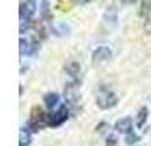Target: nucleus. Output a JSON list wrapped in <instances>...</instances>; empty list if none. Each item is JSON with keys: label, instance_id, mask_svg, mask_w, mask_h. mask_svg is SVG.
I'll return each instance as SVG.
<instances>
[{"label": "nucleus", "instance_id": "1", "mask_svg": "<svg viewBox=\"0 0 151 146\" xmlns=\"http://www.w3.org/2000/svg\"><path fill=\"white\" fill-rule=\"evenodd\" d=\"M97 105L102 109V111H107V109H112L117 105V95L114 92L100 85L99 90H97Z\"/></svg>", "mask_w": 151, "mask_h": 146}, {"label": "nucleus", "instance_id": "2", "mask_svg": "<svg viewBox=\"0 0 151 146\" xmlns=\"http://www.w3.org/2000/svg\"><path fill=\"white\" fill-rule=\"evenodd\" d=\"M36 10H37V4H36V2H21V10H19L21 29H24V26H26V29L31 26Z\"/></svg>", "mask_w": 151, "mask_h": 146}, {"label": "nucleus", "instance_id": "3", "mask_svg": "<svg viewBox=\"0 0 151 146\" xmlns=\"http://www.w3.org/2000/svg\"><path fill=\"white\" fill-rule=\"evenodd\" d=\"M44 126H48V116L42 112V109L34 107L31 111V117H29V129L31 131H41Z\"/></svg>", "mask_w": 151, "mask_h": 146}, {"label": "nucleus", "instance_id": "4", "mask_svg": "<svg viewBox=\"0 0 151 146\" xmlns=\"http://www.w3.org/2000/svg\"><path fill=\"white\" fill-rule=\"evenodd\" d=\"M68 114H70V107H68V105H66V104L60 105L55 112H51V114L48 116V126H53V127L61 126L63 122L68 119Z\"/></svg>", "mask_w": 151, "mask_h": 146}, {"label": "nucleus", "instance_id": "5", "mask_svg": "<svg viewBox=\"0 0 151 146\" xmlns=\"http://www.w3.org/2000/svg\"><path fill=\"white\" fill-rule=\"evenodd\" d=\"M112 58V51H110L109 46H97L92 53V61L93 65H102V63L109 61Z\"/></svg>", "mask_w": 151, "mask_h": 146}, {"label": "nucleus", "instance_id": "6", "mask_svg": "<svg viewBox=\"0 0 151 146\" xmlns=\"http://www.w3.org/2000/svg\"><path fill=\"white\" fill-rule=\"evenodd\" d=\"M39 48V42L36 39H29V37H21V56H31L34 55Z\"/></svg>", "mask_w": 151, "mask_h": 146}, {"label": "nucleus", "instance_id": "7", "mask_svg": "<svg viewBox=\"0 0 151 146\" xmlns=\"http://www.w3.org/2000/svg\"><path fill=\"white\" fill-rule=\"evenodd\" d=\"M65 70H66V73L70 75L71 82H78V75H80V71H82L80 65H78V61H75V60H70V61H66V63H65Z\"/></svg>", "mask_w": 151, "mask_h": 146}, {"label": "nucleus", "instance_id": "8", "mask_svg": "<svg viewBox=\"0 0 151 146\" xmlns=\"http://www.w3.org/2000/svg\"><path fill=\"white\" fill-rule=\"evenodd\" d=\"M116 131L117 132H121V134H129V132H132V119L131 117H122V119H119L116 122Z\"/></svg>", "mask_w": 151, "mask_h": 146}, {"label": "nucleus", "instance_id": "9", "mask_svg": "<svg viewBox=\"0 0 151 146\" xmlns=\"http://www.w3.org/2000/svg\"><path fill=\"white\" fill-rule=\"evenodd\" d=\"M44 105L48 107L49 111H53L56 107H60V95L56 92H49L44 95Z\"/></svg>", "mask_w": 151, "mask_h": 146}, {"label": "nucleus", "instance_id": "10", "mask_svg": "<svg viewBox=\"0 0 151 146\" xmlns=\"http://www.w3.org/2000/svg\"><path fill=\"white\" fill-rule=\"evenodd\" d=\"M19 136H21V146L31 145V129H29V126H22Z\"/></svg>", "mask_w": 151, "mask_h": 146}, {"label": "nucleus", "instance_id": "11", "mask_svg": "<svg viewBox=\"0 0 151 146\" xmlns=\"http://www.w3.org/2000/svg\"><path fill=\"white\" fill-rule=\"evenodd\" d=\"M53 31H55L56 36H68L70 27L66 24H55V26H53Z\"/></svg>", "mask_w": 151, "mask_h": 146}, {"label": "nucleus", "instance_id": "12", "mask_svg": "<svg viewBox=\"0 0 151 146\" xmlns=\"http://www.w3.org/2000/svg\"><path fill=\"white\" fill-rule=\"evenodd\" d=\"M146 117H148V107H141V109H139V112H137V121H136V124L141 127V126L144 124Z\"/></svg>", "mask_w": 151, "mask_h": 146}, {"label": "nucleus", "instance_id": "13", "mask_svg": "<svg viewBox=\"0 0 151 146\" xmlns=\"http://www.w3.org/2000/svg\"><path fill=\"white\" fill-rule=\"evenodd\" d=\"M137 141H139V136L134 134V132H129V134L126 136V145H134V143H137Z\"/></svg>", "mask_w": 151, "mask_h": 146}, {"label": "nucleus", "instance_id": "14", "mask_svg": "<svg viewBox=\"0 0 151 146\" xmlns=\"http://www.w3.org/2000/svg\"><path fill=\"white\" fill-rule=\"evenodd\" d=\"M109 143H107V146H116V143H117V139H116V136H109V139H107Z\"/></svg>", "mask_w": 151, "mask_h": 146}, {"label": "nucleus", "instance_id": "15", "mask_svg": "<svg viewBox=\"0 0 151 146\" xmlns=\"http://www.w3.org/2000/svg\"><path fill=\"white\" fill-rule=\"evenodd\" d=\"M148 24H151V21H150V22H148Z\"/></svg>", "mask_w": 151, "mask_h": 146}]
</instances>
